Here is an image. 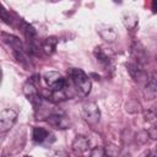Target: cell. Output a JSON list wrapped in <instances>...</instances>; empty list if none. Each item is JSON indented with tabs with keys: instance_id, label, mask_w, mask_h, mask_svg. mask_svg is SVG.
<instances>
[{
	"instance_id": "5b68a950",
	"label": "cell",
	"mask_w": 157,
	"mask_h": 157,
	"mask_svg": "<svg viewBox=\"0 0 157 157\" xmlns=\"http://www.w3.org/2000/svg\"><path fill=\"white\" fill-rule=\"evenodd\" d=\"M23 93L27 97V99L32 103L33 107L38 108L42 104V97L39 96L38 90L36 88V86H34V83L32 81H27L23 85Z\"/></svg>"
},
{
	"instance_id": "8992f818",
	"label": "cell",
	"mask_w": 157,
	"mask_h": 157,
	"mask_svg": "<svg viewBox=\"0 0 157 157\" xmlns=\"http://www.w3.org/2000/svg\"><path fill=\"white\" fill-rule=\"evenodd\" d=\"M88 146H90V141L86 136H82V135H77L74 141H72V151L76 153V155H82L83 152H86L88 150Z\"/></svg>"
},
{
	"instance_id": "277c9868",
	"label": "cell",
	"mask_w": 157,
	"mask_h": 157,
	"mask_svg": "<svg viewBox=\"0 0 157 157\" xmlns=\"http://www.w3.org/2000/svg\"><path fill=\"white\" fill-rule=\"evenodd\" d=\"M17 119V113L13 109H4L0 113V131L6 132L12 128Z\"/></svg>"
},
{
	"instance_id": "e0dca14e",
	"label": "cell",
	"mask_w": 157,
	"mask_h": 157,
	"mask_svg": "<svg viewBox=\"0 0 157 157\" xmlns=\"http://www.w3.org/2000/svg\"><path fill=\"white\" fill-rule=\"evenodd\" d=\"M90 157H107V153L103 147H94L91 150Z\"/></svg>"
},
{
	"instance_id": "52a82bcc",
	"label": "cell",
	"mask_w": 157,
	"mask_h": 157,
	"mask_svg": "<svg viewBox=\"0 0 157 157\" xmlns=\"http://www.w3.org/2000/svg\"><path fill=\"white\" fill-rule=\"evenodd\" d=\"M48 124L55 129H66L70 125V121L66 117L61 114H52L48 117Z\"/></svg>"
},
{
	"instance_id": "6da1fadb",
	"label": "cell",
	"mask_w": 157,
	"mask_h": 157,
	"mask_svg": "<svg viewBox=\"0 0 157 157\" xmlns=\"http://www.w3.org/2000/svg\"><path fill=\"white\" fill-rule=\"evenodd\" d=\"M70 77L72 80V83L81 96H87L91 91V80L90 77L81 70V69H71L70 70Z\"/></svg>"
},
{
	"instance_id": "5bb4252c",
	"label": "cell",
	"mask_w": 157,
	"mask_h": 157,
	"mask_svg": "<svg viewBox=\"0 0 157 157\" xmlns=\"http://www.w3.org/2000/svg\"><path fill=\"white\" fill-rule=\"evenodd\" d=\"M56 44H58V39L55 37H48L44 40V43H43V50H44V53L50 55L55 50Z\"/></svg>"
},
{
	"instance_id": "4fadbf2b",
	"label": "cell",
	"mask_w": 157,
	"mask_h": 157,
	"mask_svg": "<svg viewBox=\"0 0 157 157\" xmlns=\"http://www.w3.org/2000/svg\"><path fill=\"white\" fill-rule=\"evenodd\" d=\"M137 22H139V17H137L136 13H134L131 11L124 13V23H125V26L128 28H131V29L135 28V26L137 25Z\"/></svg>"
},
{
	"instance_id": "30bf717a",
	"label": "cell",
	"mask_w": 157,
	"mask_h": 157,
	"mask_svg": "<svg viewBox=\"0 0 157 157\" xmlns=\"http://www.w3.org/2000/svg\"><path fill=\"white\" fill-rule=\"evenodd\" d=\"M126 67H128V71H129L130 76H131L134 80L140 81V80H142V78L145 77L144 70L140 67V65H139L137 63H130V64L126 65Z\"/></svg>"
},
{
	"instance_id": "7402d4cb",
	"label": "cell",
	"mask_w": 157,
	"mask_h": 157,
	"mask_svg": "<svg viewBox=\"0 0 157 157\" xmlns=\"http://www.w3.org/2000/svg\"><path fill=\"white\" fill-rule=\"evenodd\" d=\"M152 11H153L155 13H157V0H155V1L152 2Z\"/></svg>"
},
{
	"instance_id": "ac0fdd59",
	"label": "cell",
	"mask_w": 157,
	"mask_h": 157,
	"mask_svg": "<svg viewBox=\"0 0 157 157\" xmlns=\"http://www.w3.org/2000/svg\"><path fill=\"white\" fill-rule=\"evenodd\" d=\"M105 150V153H107V157H117L118 153H119V148L115 146V145H109L107 146Z\"/></svg>"
},
{
	"instance_id": "3957f363",
	"label": "cell",
	"mask_w": 157,
	"mask_h": 157,
	"mask_svg": "<svg viewBox=\"0 0 157 157\" xmlns=\"http://www.w3.org/2000/svg\"><path fill=\"white\" fill-rule=\"evenodd\" d=\"M43 78H44V82L45 85L49 87V90H52V92H55V91H61L65 86V80L64 77L56 72V71H48L43 75Z\"/></svg>"
},
{
	"instance_id": "8fae6325",
	"label": "cell",
	"mask_w": 157,
	"mask_h": 157,
	"mask_svg": "<svg viewBox=\"0 0 157 157\" xmlns=\"http://www.w3.org/2000/svg\"><path fill=\"white\" fill-rule=\"evenodd\" d=\"M132 56L135 58V60L137 61V64H144L146 61V53L144 47L140 43H135L132 47Z\"/></svg>"
},
{
	"instance_id": "ffe728a7",
	"label": "cell",
	"mask_w": 157,
	"mask_h": 157,
	"mask_svg": "<svg viewBox=\"0 0 157 157\" xmlns=\"http://www.w3.org/2000/svg\"><path fill=\"white\" fill-rule=\"evenodd\" d=\"M52 157H69V155L65 151H56L55 153H53Z\"/></svg>"
},
{
	"instance_id": "ba28073f",
	"label": "cell",
	"mask_w": 157,
	"mask_h": 157,
	"mask_svg": "<svg viewBox=\"0 0 157 157\" xmlns=\"http://www.w3.org/2000/svg\"><path fill=\"white\" fill-rule=\"evenodd\" d=\"M94 55L98 61H101L103 64H109L112 60V56H113V52L109 48L105 49L103 47H97L94 49Z\"/></svg>"
},
{
	"instance_id": "9c48e42d",
	"label": "cell",
	"mask_w": 157,
	"mask_h": 157,
	"mask_svg": "<svg viewBox=\"0 0 157 157\" xmlns=\"http://www.w3.org/2000/svg\"><path fill=\"white\" fill-rule=\"evenodd\" d=\"M1 37H2V40L6 44H9L15 52H22V43L20 42V39L17 37L6 34V33H1Z\"/></svg>"
},
{
	"instance_id": "7a4b0ae2",
	"label": "cell",
	"mask_w": 157,
	"mask_h": 157,
	"mask_svg": "<svg viewBox=\"0 0 157 157\" xmlns=\"http://www.w3.org/2000/svg\"><path fill=\"white\" fill-rule=\"evenodd\" d=\"M81 113H82V118L91 125H94L99 121L101 112H99L98 105L94 102H88V103L83 104Z\"/></svg>"
},
{
	"instance_id": "2e32d148",
	"label": "cell",
	"mask_w": 157,
	"mask_h": 157,
	"mask_svg": "<svg viewBox=\"0 0 157 157\" xmlns=\"http://www.w3.org/2000/svg\"><path fill=\"white\" fill-rule=\"evenodd\" d=\"M146 87L148 91H152V92H157V72H153L148 80H147V83H146Z\"/></svg>"
},
{
	"instance_id": "d6986e66",
	"label": "cell",
	"mask_w": 157,
	"mask_h": 157,
	"mask_svg": "<svg viewBox=\"0 0 157 157\" xmlns=\"http://www.w3.org/2000/svg\"><path fill=\"white\" fill-rule=\"evenodd\" d=\"M145 119L148 120V121H152V120L157 119V114L151 113V112H147V113H145Z\"/></svg>"
},
{
	"instance_id": "44dd1931",
	"label": "cell",
	"mask_w": 157,
	"mask_h": 157,
	"mask_svg": "<svg viewBox=\"0 0 157 157\" xmlns=\"http://www.w3.org/2000/svg\"><path fill=\"white\" fill-rule=\"evenodd\" d=\"M148 134H150V136H151L152 139H157V128L153 126V128L148 131Z\"/></svg>"
},
{
	"instance_id": "7c38bea8",
	"label": "cell",
	"mask_w": 157,
	"mask_h": 157,
	"mask_svg": "<svg viewBox=\"0 0 157 157\" xmlns=\"http://www.w3.org/2000/svg\"><path fill=\"white\" fill-rule=\"evenodd\" d=\"M97 31L99 32L101 37H102L104 40H107V42H113V40H115V38H117V32H115L112 27L101 26Z\"/></svg>"
},
{
	"instance_id": "cb8c5ba5",
	"label": "cell",
	"mask_w": 157,
	"mask_h": 157,
	"mask_svg": "<svg viewBox=\"0 0 157 157\" xmlns=\"http://www.w3.org/2000/svg\"><path fill=\"white\" fill-rule=\"evenodd\" d=\"M155 156L157 157V146H156V150H155Z\"/></svg>"
},
{
	"instance_id": "603a6c76",
	"label": "cell",
	"mask_w": 157,
	"mask_h": 157,
	"mask_svg": "<svg viewBox=\"0 0 157 157\" xmlns=\"http://www.w3.org/2000/svg\"><path fill=\"white\" fill-rule=\"evenodd\" d=\"M124 157H131V155L130 153H126V155H124Z\"/></svg>"
},
{
	"instance_id": "9a60e30c",
	"label": "cell",
	"mask_w": 157,
	"mask_h": 157,
	"mask_svg": "<svg viewBox=\"0 0 157 157\" xmlns=\"http://www.w3.org/2000/svg\"><path fill=\"white\" fill-rule=\"evenodd\" d=\"M48 131L43 128H34L33 130V140L36 142H43L48 137Z\"/></svg>"
},
{
	"instance_id": "d4e9b609",
	"label": "cell",
	"mask_w": 157,
	"mask_h": 157,
	"mask_svg": "<svg viewBox=\"0 0 157 157\" xmlns=\"http://www.w3.org/2000/svg\"><path fill=\"white\" fill-rule=\"evenodd\" d=\"M25 157H32V156H25Z\"/></svg>"
}]
</instances>
